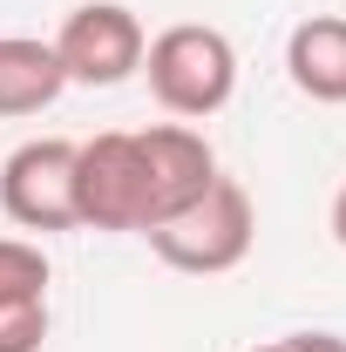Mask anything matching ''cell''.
I'll list each match as a JSON object with an SVG mask.
<instances>
[{
	"label": "cell",
	"instance_id": "cell-1",
	"mask_svg": "<svg viewBox=\"0 0 346 352\" xmlns=\"http://www.w3.org/2000/svg\"><path fill=\"white\" fill-rule=\"evenodd\" d=\"M156 109L176 116V122H204L217 116L231 95H238V47L224 28H204V21H176L163 34H150L143 47V68H136Z\"/></svg>",
	"mask_w": 346,
	"mask_h": 352
},
{
	"label": "cell",
	"instance_id": "cell-2",
	"mask_svg": "<svg viewBox=\"0 0 346 352\" xmlns=\"http://www.w3.org/2000/svg\"><path fill=\"white\" fill-rule=\"evenodd\" d=\"M150 237V251L183 271V278H224V271H238V264L252 258V244H258V204H252V190L238 183V176H211V190L190 204V210H176L170 223H156V230H143Z\"/></svg>",
	"mask_w": 346,
	"mask_h": 352
},
{
	"label": "cell",
	"instance_id": "cell-3",
	"mask_svg": "<svg viewBox=\"0 0 346 352\" xmlns=\"http://www.w3.org/2000/svg\"><path fill=\"white\" fill-rule=\"evenodd\" d=\"M75 210L82 230H150V170L136 129H102L75 142Z\"/></svg>",
	"mask_w": 346,
	"mask_h": 352
},
{
	"label": "cell",
	"instance_id": "cell-4",
	"mask_svg": "<svg viewBox=\"0 0 346 352\" xmlns=\"http://www.w3.org/2000/svg\"><path fill=\"white\" fill-rule=\"evenodd\" d=\"M0 210L21 230H82L75 210V142L68 135H34L0 163Z\"/></svg>",
	"mask_w": 346,
	"mask_h": 352
},
{
	"label": "cell",
	"instance_id": "cell-5",
	"mask_svg": "<svg viewBox=\"0 0 346 352\" xmlns=\"http://www.w3.org/2000/svg\"><path fill=\"white\" fill-rule=\"evenodd\" d=\"M143 21H136L123 0H88V7H68V21L54 28V54H61V75L82 88H116L143 68Z\"/></svg>",
	"mask_w": 346,
	"mask_h": 352
},
{
	"label": "cell",
	"instance_id": "cell-6",
	"mask_svg": "<svg viewBox=\"0 0 346 352\" xmlns=\"http://www.w3.org/2000/svg\"><path fill=\"white\" fill-rule=\"evenodd\" d=\"M136 142H143V170H150V230H156L211 190L217 149L190 122H150V129H136Z\"/></svg>",
	"mask_w": 346,
	"mask_h": 352
},
{
	"label": "cell",
	"instance_id": "cell-7",
	"mask_svg": "<svg viewBox=\"0 0 346 352\" xmlns=\"http://www.w3.org/2000/svg\"><path fill=\"white\" fill-rule=\"evenodd\" d=\"M48 346V258L28 237H0V352Z\"/></svg>",
	"mask_w": 346,
	"mask_h": 352
},
{
	"label": "cell",
	"instance_id": "cell-8",
	"mask_svg": "<svg viewBox=\"0 0 346 352\" xmlns=\"http://www.w3.org/2000/svg\"><path fill=\"white\" fill-rule=\"evenodd\" d=\"M285 75L305 102L346 109V14H312L285 34Z\"/></svg>",
	"mask_w": 346,
	"mask_h": 352
},
{
	"label": "cell",
	"instance_id": "cell-9",
	"mask_svg": "<svg viewBox=\"0 0 346 352\" xmlns=\"http://www.w3.org/2000/svg\"><path fill=\"white\" fill-rule=\"evenodd\" d=\"M61 88H68V75H61L54 41H41V34H0V122L54 109Z\"/></svg>",
	"mask_w": 346,
	"mask_h": 352
},
{
	"label": "cell",
	"instance_id": "cell-10",
	"mask_svg": "<svg viewBox=\"0 0 346 352\" xmlns=\"http://www.w3.org/2000/svg\"><path fill=\"white\" fill-rule=\"evenodd\" d=\"M252 352H346L340 332H285V339H265Z\"/></svg>",
	"mask_w": 346,
	"mask_h": 352
},
{
	"label": "cell",
	"instance_id": "cell-11",
	"mask_svg": "<svg viewBox=\"0 0 346 352\" xmlns=\"http://www.w3.org/2000/svg\"><path fill=\"white\" fill-rule=\"evenodd\" d=\"M333 244H340V251H346V183H340V190H333Z\"/></svg>",
	"mask_w": 346,
	"mask_h": 352
}]
</instances>
